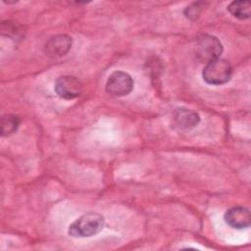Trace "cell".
<instances>
[{
	"label": "cell",
	"mask_w": 251,
	"mask_h": 251,
	"mask_svg": "<svg viewBox=\"0 0 251 251\" xmlns=\"http://www.w3.org/2000/svg\"><path fill=\"white\" fill-rule=\"evenodd\" d=\"M173 122L175 126L179 129H191L200 122L199 115L186 108H177L174 112Z\"/></svg>",
	"instance_id": "8"
},
{
	"label": "cell",
	"mask_w": 251,
	"mask_h": 251,
	"mask_svg": "<svg viewBox=\"0 0 251 251\" xmlns=\"http://www.w3.org/2000/svg\"><path fill=\"white\" fill-rule=\"evenodd\" d=\"M232 75V68L230 64L225 60L218 58L206 64L203 69V79L211 85H221L227 82Z\"/></svg>",
	"instance_id": "2"
},
{
	"label": "cell",
	"mask_w": 251,
	"mask_h": 251,
	"mask_svg": "<svg viewBox=\"0 0 251 251\" xmlns=\"http://www.w3.org/2000/svg\"><path fill=\"white\" fill-rule=\"evenodd\" d=\"M105 89L106 92L111 96H126L133 89V79L127 73L116 71L108 77Z\"/></svg>",
	"instance_id": "4"
},
{
	"label": "cell",
	"mask_w": 251,
	"mask_h": 251,
	"mask_svg": "<svg viewBox=\"0 0 251 251\" xmlns=\"http://www.w3.org/2000/svg\"><path fill=\"white\" fill-rule=\"evenodd\" d=\"M20 126V119L17 116L7 114L1 119V133L3 136L13 134Z\"/></svg>",
	"instance_id": "10"
},
{
	"label": "cell",
	"mask_w": 251,
	"mask_h": 251,
	"mask_svg": "<svg viewBox=\"0 0 251 251\" xmlns=\"http://www.w3.org/2000/svg\"><path fill=\"white\" fill-rule=\"evenodd\" d=\"M105 225L104 217L95 212H88L76 219L69 226V234L73 237H90L99 233Z\"/></svg>",
	"instance_id": "1"
},
{
	"label": "cell",
	"mask_w": 251,
	"mask_h": 251,
	"mask_svg": "<svg viewBox=\"0 0 251 251\" xmlns=\"http://www.w3.org/2000/svg\"><path fill=\"white\" fill-rule=\"evenodd\" d=\"M202 5H203V3H201V2L192 3L190 6H188L184 10L185 17L188 18V19H191V20H195L199 16V14H200V12L203 8Z\"/></svg>",
	"instance_id": "11"
},
{
	"label": "cell",
	"mask_w": 251,
	"mask_h": 251,
	"mask_svg": "<svg viewBox=\"0 0 251 251\" xmlns=\"http://www.w3.org/2000/svg\"><path fill=\"white\" fill-rule=\"evenodd\" d=\"M228 12L236 19L246 20L250 18L251 6L248 1H233L227 7Z\"/></svg>",
	"instance_id": "9"
},
{
	"label": "cell",
	"mask_w": 251,
	"mask_h": 251,
	"mask_svg": "<svg viewBox=\"0 0 251 251\" xmlns=\"http://www.w3.org/2000/svg\"><path fill=\"white\" fill-rule=\"evenodd\" d=\"M223 52V45L221 41L214 35L204 34L201 35L195 46V54L199 61L209 63L220 58Z\"/></svg>",
	"instance_id": "3"
},
{
	"label": "cell",
	"mask_w": 251,
	"mask_h": 251,
	"mask_svg": "<svg viewBox=\"0 0 251 251\" xmlns=\"http://www.w3.org/2000/svg\"><path fill=\"white\" fill-rule=\"evenodd\" d=\"M72 37L67 34H59L51 37L45 44V53L52 58L66 55L72 47Z\"/></svg>",
	"instance_id": "7"
},
{
	"label": "cell",
	"mask_w": 251,
	"mask_h": 251,
	"mask_svg": "<svg viewBox=\"0 0 251 251\" xmlns=\"http://www.w3.org/2000/svg\"><path fill=\"white\" fill-rule=\"evenodd\" d=\"M54 90L59 97L71 100L81 95L83 84L74 75H62L56 79Z\"/></svg>",
	"instance_id": "5"
},
{
	"label": "cell",
	"mask_w": 251,
	"mask_h": 251,
	"mask_svg": "<svg viewBox=\"0 0 251 251\" xmlns=\"http://www.w3.org/2000/svg\"><path fill=\"white\" fill-rule=\"evenodd\" d=\"M224 219L226 225H228L230 227L242 229L250 226L251 216L249 209L242 206H236L228 209L226 212Z\"/></svg>",
	"instance_id": "6"
}]
</instances>
